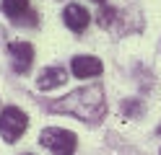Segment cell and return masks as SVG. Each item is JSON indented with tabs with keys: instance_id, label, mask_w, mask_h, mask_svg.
Returning <instances> with one entry per match:
<instances>
[{
	"instance_id": "cell-6",
	"label": "cell",
	"mask_w": 161,
	"mask_h": 155,
	"mask_svg": "<svg viewBox=\"0 0 161 155\" xmlns=\"http://www.w3.org/2000/svg\"><path fill=\"white\" fill-rule=\"evenodd\" d=\"M63 21H65V26L68 28H73L75 34H80L86 26H88V21H91V16H88V10L83 5H78V3H70L65 10H63Z\"/></svg>"
},
{
	"instance_id": "cell-10",
	"label": "cell",
	"mask_w": 161,
	"mask_h": 155,
	"mask_svg": "<svg viewBox=\"0 0 161 155\" xmlns=\"http://www.w3.org/2000/svg\"><path fill=\"white\" fill-rule=\"evenodd\" d=\"M96 16H99V18H96V21H99V26H102V28H107V26H109V23L114 21L117 10H114V8H102V10H99Z\"/></svg>"
},
{
	"instance_id": "cell-1",
	"label": "cell",
	"mask_w": 161,
	"mask_h": 155,
	"mask_svg": "<svg viewBox=\"0 0 161 155\" xmlns=\"http://www.w3.org/2000/svg\"><path fill=\"white\" fill-rule=\"evenodd\" d=\"M47 111L52 114H70L80 121L88 124H99L107 114V98H104V88L94 83V85H83L70 90L68 96L47 101Z\"/></svg>"
},
{
	"instance_id": "cell-11",
	"label": "cell",
	"mask_w": 161,
	"mask_h": 155,
	"mask_svg": "<svg viewBox=\"0 0 161 155\" xmlns=\"http://www.w3.org/2000/svg\"><path fill=\"white\" fill-rule=\"evenodd\" d=\"M94 3H104V0H94Z\"/></svg>"
},
{
	"instance_id": "cell-5",
	"label": "cell",
	"mask_w": 161,
	"mask_h": 155,
	"mask_svg": "<svg viewBox=\"0 0 161 155\" xmlns=\"http://www.w3.org/2000/svg\"><path fill=\"white\" fill-rule=\"evenodd\" d=\"M102 59L99 57H91V54H78L70 59V72H73L75 78H96V75H102Z\"/></svg>"
},
{
	"instance_id": "cell-7",
	"label": "cell",
	"mask_w": 161,
	"mask_h": 155,
	"mask_svg": "<svg viewBox=\"0 0 161 155\" xmlns=\"http://www.w3.org/2000/svg\"><path fill=\"white\" fill-rule=\"evenodd\" d=\"M68 80V70L65 67H44L36 78V88L39 90H52V88H60L65 85Z\"/></svg>"
},
{
	"instance_id": "cell-2",
	"label": "cell",
	"mask_w": 161,
	"mask_h": 155,
	"mask_svg": "<svg viewBox=\"0 0 161 155\" xmlns=\"http://www.w3.org/2000/svg\"><path fill=\"white\" fill-rule=\"evenodd\" d=\"M39 142L52 155H73L75 152V134L63 127H47L39 134Z\"/></svg>"
},
{
	"instance_id": "cell-3",
	"label": "cell",
	"mask_w": 161,
	"mask_h": 155,
	"mask_svg": "<svg viewBox=\"0 0 161 155\" xmlns=\"http://www.w3.org/2000/svg\"><path fill=\"white\" fill-rule=\"evenodd\" d=\"M29 127V116L18 106H5L0 111V137L5 142H16Z\"/></svg>"
},
{
	"instance_id": "cell-9",
	"label": "cell",
	"mask_w": 161,
	"mask_h": 155,
	"mask_svg": "<svg viewBox=\"0 0 161 155\" xmlns=\"http://www.w3.org/2000/svg\"><path fill=\"white\" fill-rule=\"evenodd\" d=\"M122 114H125V116H130V119H135V116L143 114V103H140L138 98H130V101L122 103Z\"/></svg>"
},
{
	"instance_id": "cell-8",
	"label": "cell",
	"mask_w": 161,
	"mask_h": 155,
	"mask_svg": "<svg viewBox=\"0 0 161 155\" xmlns=\"http://www.w3.org/2000/svg\"><path fill=\"white\" fill-rule=\"evenodd\" d=\"M3 10L13 23H18L29 13V0H3Z\"/></svg>"
},
{
	"instance_id": "cell-4",
	"label": "cell",
	"mask_w": 161,
	"mask_h": 155,
	"mask_svg": "<svg viewBox=\"0 0 161 155\" xmlns=\"http://www.w3.org/2000/svg\"><path fill=\"white\" fill-rule=\"evenodd\" d=\"M8 54H11V65L18 75L29 72V67L34 62V47L29 41H11L8 44Z\"/></svg>"
}]
</instances>
